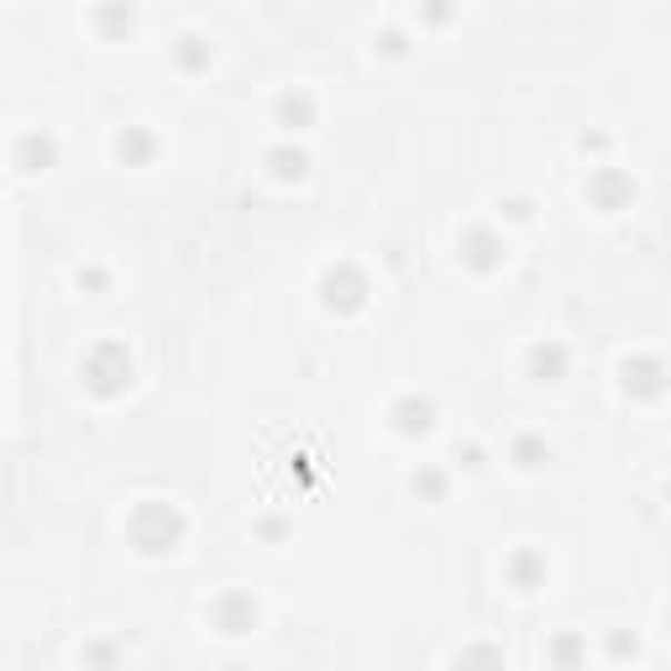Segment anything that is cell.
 Masks as SVG:
<instances>
[{
  "label": "cell",
  "instance_id": "obj_1",
  "mask_svg": "<svg viewBox=\"0 0 671 671\" xmlns=\"http://www.w3.org/2000/svg\"><path fill=\"white\" fill-rule=\"evenodd\" d=\"M216 38L210 32H200V27H184V32H173V42H168V58H173V69L184 79H200L216 69Z\"/></svg>",
  "mask_w": 671,
  "mask_h": 671
},
{
  "label": "cell",
  "instance_id": "obj_2",
  "mask_svg": "<svg viewBox=\"0 0 671 671\" xmlns=\"http://www.w3.org/2000/svg\"><path fill=\"white\" fill-rule=\"evenodd\" d=\"M273 121H279L289 137L294 131H310L320 121V94L310 84H283L279 100H273Z\"/></svg>",
  "mask_w": 671,
  "mask_h": 671
},
{
  "label": "cell",
  "instance_id": "obj_3",
  "mask_svg": "<svg viewBox=\"0 0 671 671\" xmlns=\"http://www.w3.org/2000/svg\"><path fill=\"white\" fill-rule=\"evenodd\" d=\"M383 420H389L393 435H430L435 430V404H430L425 393H399L389 410H383Z\"/></svg>",
  "mask_w": 671,
  "mask_h": 671
},
{
  "label": "cell",
  "instance_id": "obj_4",
  "mask_svg": "<svg viewBox=\"0 0 671 671\" xmlns=\"http://www.w3.org/2000/svg\"><path fill=\"white\" fill-rule=\"evenodd\" d=\"M158 148H163V137H158V131L148 127V121H127V127L116 131V158H121V163H152V158H158Z\"/></svg>",
  "mask_w": 671,
  "mask_h": 671
},
{
  "label": "cell",
  "instance_id": "obj_5",
  "mask_svg": "<svg viewBox=\"0 0 671 671\" xmlns=\"http://www.w3.org/2000/svg\"><path fill=\"white\" fill-rule=\"evenodd\" d=\"M258 624V603L242 593V588H231V593H221V603H216V630L226 634H247Z\"/></svg>",
  "mask_w": 671,
  "mask_h": 671
},
{
  "label": "cell",
  "instance_id": "obj_6",
  "mask_svg": "<svg viewBox=\"0 0 671 671\" xmlns=\"http://www.w3.org/2000/svg\"><path fill=\"white\" fill-rule=\"evenodd\" d=\"M447 488H451V467H441V462H420L410 472V493L414 499H447Z\"/></svg>",
  "mask_w": 671,
  "mask_h": 671
}]
</instances>
